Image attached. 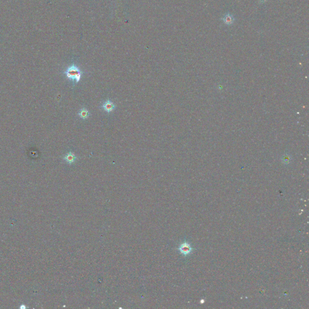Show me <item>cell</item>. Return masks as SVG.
I'll return each instance as SVG.
<instances>
[{
	"mask_svg": "<svg viewBox=\"0 0 309 309\" xmlns=\"http://www.w3.org/2000/svg\"><path fill=\"white\" fill-rule=\"evenodd\" d=\"M65 74L67 78L78 83L82 77L83 72L76 65L72 64L66 69Z\"/></svg>",
	"mask_w": 309,
	"mask_h": 309,
	"instance_id": "1",
	"label": "cell"
},
{
	"mask_svg": "<svg viewBox=\"0 0 309 309\" xmlns=\"http://www.w3.org/2000/svg\"><path fill=\"white\" fill-rule=\"evenodd\" d=\"M63 159L69 164H71L75 163V161L77 159V158L73 153L68 152L64 156Z\"/></svg>",
	"mask_w": 309,
	"mask_h": 309,
	"instance_id": "5",
	"label": "cell"
},
{
	"mask_svg": "<svg viewBox=\"0 0 309 309\" xmlns=\"http://www.w3.org/2000/svg\"><path fill=\"white\" fill-rule=\"evenodd\" d=\"M78 115L81 118H82L83 120H86L89 118V117L90 116L91 114H90V112H89V111L86 108H83L80 110Z\"/></svg>",
	"mask_w": 309,
	"mask_h": 309,
	"instance_id": "6",
	"label": "cell"
},
{
	"mask_svg": "<svg viewBox=\"0 0 309 309\" xmlns=\"http://www.w3.org/2000/svg\"><path fill=\"white\" fill-rule=\"evenodd\" d=\"M179 252L184 256H187L189 255L193 251V248H192L190 243L187 242L182 243L178 248Z\"/></svg>",
	"mask_w": 309,
	"mask_h": 309,
	"instance_id": "2",
	"label": "cell"
},
{
	"mask_svg": "<svg viewBox=\"0 0 309 309\" xmlns=\"http://www.w3.org/2000/svg\"><path fill=\"white\" fill-rule=\"evenodd\" d=\"M101 107L106 112L111 113L115 109V105L110 100H107L103 103Z\"/></svg>",
	"mask_w": 309,
	"mask_h": 309,
	"instance_id": "3",
	"label": "cell"
},
{
	"mask_svg": "<svg viewBox=\"0 0 309 309\" xmlns=\"http://www.w3.org/2000/svg\"><path fill=\"white\" fill-rule=\"evenodd\" d=\"M259 1L260 3H264V2H265L266 1H267V0H259Z\"/></svg>",
	"mask_w": 309,
	"mask_h": 309,
	"instance_id": "7",
	"label": "cell"
},
{
	"mask_svg": "<svg viewBox=\"0 0 309 309\" xmlns=\"http://www.w3.org/2000/svg\"><path fill=\"white\" fill-rule=\"evenodd\" d=\"M222 21L227 25H231L234 24L235 19L233 14L230 13H227L222 18Z\"/></svg>",
	"mask_w": 309,
	"mask_h": 309,
	"instance_id": "4",
	"label": "cell"
}]
</instances>
